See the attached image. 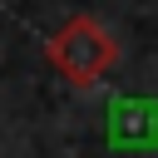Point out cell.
Instances as JSON below:
<instances>
[{
  "label": "cell",
  "mask_w": 158,
  "mask_h": 158,
  "mask_svg": "<svg viewBox=\"0 0 158 158\" xmlns=\"http://www.w3.org/2000/svg\"><path fill=\"white\" fill-rule=\"evenodd\" d=\"M44 59L74 84V89H94L114 59H118V40L94 20V15H69L49 40H44Z\"/></svg>",
  "instance_id": "cell-1"
}]
</instances>
